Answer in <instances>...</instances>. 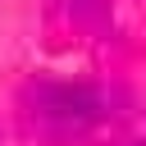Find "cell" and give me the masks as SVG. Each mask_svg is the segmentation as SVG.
Segmentation results:
<instances>
[{
  "label": "cell",
  "mask_w": 146,
  "mask_h": 146,
  "mask_svg": "<svg viewBox=\"0 0 146 146\" xmlns=\"http://www.w3.org/2000/svg\"><path fill=\"white\" fill-rule=\"evenodd\" d=\"M36 119L50 132H82L100 119V96L91 87H41Z\"/></svg>",
  "instance_id": "1"
}]
</instances>
